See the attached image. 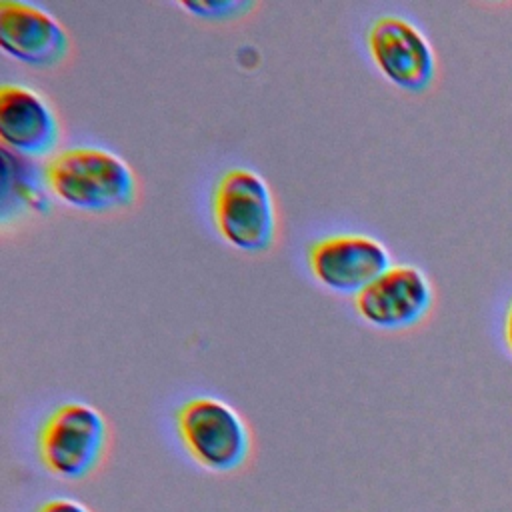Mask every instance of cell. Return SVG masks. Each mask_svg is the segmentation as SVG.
I'll return each mask as SVG.
<instances>
[{"label": "cell", "mask_w": 512, "mask_h": 512, "mask_svg": "<svg viewBox=\"0 0 512 512\" xmlns=\"http://www.w3.org/2000/svg\"><path fill=\"white\" fill-rule=\"evenodd\" d=\"M0 48L26 66L54 68L70 54V34L38 4L0 0Z\"/></svg>", "instance_id": "obj_8"}, {"label": "cell", "mask_w": 512, "mask_h": 512, "mask_svg": "<svg viewBox=\"0 0 512 512\" xmlns=\"http://www.w3.org/2000/svg\"><path fill=\"white\" fill-rule=\"evenodd\" d=\"M178 6L196 14L198 18H208V20H232L256 8V4L250 0H196V2H180Z\"/></svg>", "instance_id": "obj_11"}, {"label": "cell", "mask_w": 512, "mask_h": 512, "mask_svg": "<svg viewBox=\"0 0 512 512\" xmlns=\"http://www.w3.org/2000/svg\"><path fill=\"white\" fill-rule=\"evenodd\" d=\"M506 344L512 350V302H510L508 314H506Z\"/></svg>", "instance_id": "obj_13"}, {"label": "cell", "mask_w": 512, "mask_h": 512, "mask_svg": "<svg viewBox=\"0 0 512 512\" xmlns=\"http://www.w3.org/2000/svg\"><path fill=\"white\" fill-rule=\"evenodd\" d=\"M432 304L426 274L412 264H392L354 296L358 316L376 328L398 330L422 320Z\"/></svg>", "instance_id": "obj_7"}, {"label": "cell", "mask_w": 512, "mask_h": 512, "mask_svg": "<svg viewBox=\"0 0 512 512\" xmlns=\"http://www.w3.org/2000/svg\"><path fill=\"white\" fill-rule=\"evenodd\" d=\"M60 132L56 110L38 90L18 82L0 86V138L6 148L26 158L52 156Z\"/></svg>", "instance_id": "obj_9"}, {"label": "cell", "mask_w": 512, "mask_h": 512, "mask_svg": "<svg viewBox=\"0 0 512 512\" xmlns=\"http://www.w3.org/2000/svg\"><path fill=\"white\" fill-rule=\"evenodd\" d=\"M46 210H50V198L44 170L30 158L2 146V224L8 226L12 218L44 214Z\"/></svg>", "instance_id": "obj_10"}, {"label": "cell", "mask_w": 512, "mask_h": 512, "mask_svg": "<svg viewBox=\"0 0 512 512\" xmlns=\"http://www.w3.org/2000/svg\"><path fill=\"white\" fill-rule=\"evenodd\" d=\"M108 450V420L84 400L58 404L36 434V454L42 468L66 482L90 478L104 464Z\"/></svg>", "instance_id": "obj_2"}, {"label": "cell", "mask_w": 512, "mask_h": 512, "mask_svg": "<svg viewBox=\"0 0 512 512\" xmlns=\"http://www.w3.org/2000/svg\"><path fill=\"white\" fill-rule=\"evenodd\" d=\"M210 214L220 238L236 250L260 254L276 240V202L264 176L246 166L224 170L210 196Z\"/></svg>", "instance_id": "obj_3"}, {"label": "cell", "mask_w": 512, "mask_h": 512, "mask_svg": "<svg viewBox=\"0 0 512 512\" xmlns=\"http://www.w3.org/2000/svg\"><path fill=\"white\" fill-rule=\"evenodd\" d=\"M34 512H94L84 502L70 496H52L38 504Z\"/></svg>", "instance_id": "obj_12"}, {"label": "cell", "mask_w": 512, "mask_h": 512, "mask_svg": "<svg viewBox=\"0 0 512 512\" xmlns=\"http://www.w3.org/2000/svg\"><path fill=\"white\" fill-rule=\"evenodd\" d=\"M176 434L188 456L204 470L232 474L252 454V432L244 416L216 396H192L174 414Z\"/></svg>", "instance_id": "obj_4"}, {"label": "cell", "mask_w": 512, "mask_h": 512, "mask_svg": "<svg viewBox=\"0 0 512 512\" xmlns=\"http://www.w3.org/2000/svg\"><path fill=\"white\" fill-rule=\"evenodd\" d=\"M48 190L84 212H116L134 204L138 180L130 164L102 146H70L42 166Z\"/></svg>", "instance_id": "obj_1"}, {"label": "cell", "mask_w": 512, "mask_h": 512, "mask_svg": "<svg viewBox=\"0 0 512 512\" xmlns=\"http://www.w3.org/2000/svg\"><path fill=\"white\" fill-rule=\"evenodd\" d=\"M306 262L322 286L354 296L392 266L388 248L360 232H338L314 240L306 250Z\"/></svg>", "instance_id": "obj_6"}, {"label": "cell", "mask_w": 512, "mask_h": 512, "mask_svg": "<svg viewBox=\"0 0 512 512\" xmlns=\"http://www.w3.org/2000/svg\"><path fill=\"white\" fill-rule=\"evenodd\" d=\"M366 46L376 68L396 86L420 92L436 74V56L424 32L398 14L376 16L366 30Z\"/></svg>", "instance_id": "obj_5"}]
</instances>
